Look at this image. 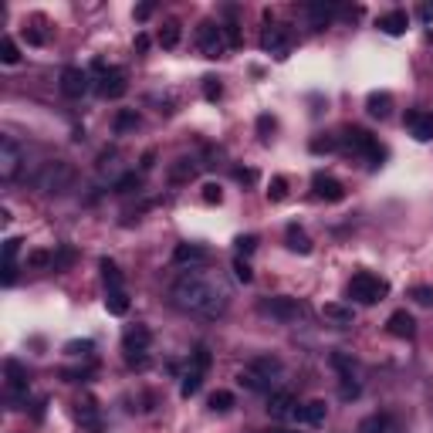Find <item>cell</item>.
<instances>
[{"label": "cell", "mask_w": 433, "mask_h": 433, "mask_svg": "<svg viewBox=\"0 0 433 433\" xmlns=\"http://www.w3.org/2000/svg\"><path fill=\"white\" fill-rule=\"evenodd\" d=\"M170 302L196 318H220L230 304V288L220 274L210 271H190L170 288Z\"/></svg>", "instance_id": "6da1fadb"}, {"label": "cell", "mask_w": 433, "mask_h": 433, "mask_svg": "<svg viewBox=\"0 0 433 433\" xmlns=\"http://www.w3.org/2000/svg\"><path fill=\"white\" fill-rule=\"evenodd\" d=\"M278 376H281V362H278L274 355H258V359L237 376V383L247 386L251 392H267Z\"/></svg>", "instance_id": "7a4b0ae2"}, {"label": "cell", "mask_w": 433, "mask_h": 433, "mask_svg": "<svg viewBox=\"0 0 433 433\" xmlns=\"http://www.w3.org/2000/svg\"><path fill=\"white\" fill-rule=\"evenodd\" d=\"M71 183H75V166L65 163V159L44 163L41 170H38V176H34V186H38L41 193H68Z\"/></svg>", "instance_id": "3957f363"}, {"label": "cell", "mask_w": 433, "mask_h": 433, "mask_svg": "<svg viewBox=\"0 0 433 433\" xmlns=\"http://www.w3.org/2000/svg\"><path fill=\"white\" fill-rule=\"evenodd\" d=\"M386 295H390V284L383 281V278H376V274H369V271H359L348 281V298L359 304H376V302H383Z\"/></svg>", "instance_id": "277c9868"}, {"label": "cell", "mask_w": 433, "mask_h": 433, "mask_svg": "<svg viewBox=\"0 0 433 433\" xmlns=\"http://www.w3.org/2000/svg\"><path fill=\"white\" fill-rule=\"evenodd\" d=\"M207 369H210V348H207V346H196L193 359H190V369L183 372V383H179V396H183V399H190V396H196V392H200Z\"/></svg>", "instance_id": "5b68a950"}, {"label": "cell", "mask_w": 433, "mask_h": 433, "mask_svg": "<svg viewBox=\"0 0 433 433\" xmlns=\"http://www.w3.org/2000/svg\"><path fill=\"white\" fill-rule=\"evenodd\" d=\"M95 71H98V82H95V91L102 95V98H122L126 95V88H129V82H126V71L122 68H105L102 61H95Z\"/></svg>", "instance_id": "8992f818"}, {"label": "cell", "mask_w": 433, "mask_h": 433, "mask_svg": "<svg viewBox=\"0 0 433 433\" xmlns=\"http://www.w3.org/2000/svg\"><path fill=\"white\" fill-rule=\"evenodd\" d=\"M196 44H200V51H203L207 58H220V54L230 47V41H227V31H223L220 24H214V21H203V24H200Z\"/></svg>", "instance_id": "52a82bcc"}, {"label": "cell", "mask_w": 433, "mask_h": 433, "mask_svg": "<svg viewBox=\"0 0 433 433\" xmlns=\"http://www.w3.org/2000/svg\"><path fill=\"white\" fill-rule=\"evenodd\" d=\"M332 369L339 372V379H342V399H355L359 396V369L355 362L348 359L346 352H332Z\"/></svg>", "instance_id": "ba28073f"}, {"label": "cell", "mask_w": 433, "mask_h": 433, "mask_svg": "<svg viewBox=\"0 0 433 433\" xmlns=\"http://www.w3.org/2000/svg\"><path fill=\"white\" fill-rule=\"evenodd\" d=\"M260 47H264L267 54H274L278 61H284V58L291 54V34H288V27L267 24V27L260 31Z\"/></svg>", "instance_id": "9c48e42d"}, {"label": "cell", "mask_w": 433, "mask_h": 433, "mask_svg": "<svg viewBox=\"0 0 433 433\" xmlns=\"http://www.w3.org/2000/svg\"><path fill=\"white\" fill-rule=\"evenodd\" d=\"M264 315H271V318H278V322H298L304 315V308L295 298H284V295H278V298H264V302L258 304Z\"/></svg>", "instance_id": "30bf717a"}, {"label": "cell", "mask_w": 433, "mask_h": 433, "mask_svg": "<svg viewBox=\"0 0 433 433\" xmlns=\"http://www.w3.org/2000/svg\"><path fill=\"white\" fill-rule=\"evenodd\" d=\"M346 146H348V152L366 156L372 166H379V163H383V149H379V142H376L366 129H348L346 132Z\"/></svg>", "instance_id": "8fae6325"}, {"label": "cell", "mask_w": 433, "mask_h": 433, "mask_svg": "<svg viewBox=\"0 0 433 433\" xmlns=\"http://www.w3.org/2000/svg\"><path fill=\"white\" fill-rule=\"evenodd\" d=\"M21 163H24V159H21V146H17L10 135H3V139H0V179H3V183H10L14 176L21 173Z\"/></svg>", "instance_id": "7c38bea8"}, {"label": "cell", "mask_w": 433, "mask_h": 433, "mask_svg": "<svg viewBox=\"0 0 433 433\" xmlns=\"http://www.w3.org/2000/svg\"><path fill=\"white\" fill-rule=\"evenodd\" d=\"M403 126L410 129V135L416 139V142H430V139H433V112L413 108V112H406Z\"/></svg>", "instance_id": "4fadbf2b"}, {"label": "cell", "mask_w": 433, "mask_h": 433, "mask_svg": "<svg viewBox=\"0 0 433 433\" xmlns=\"http://www.w3.org/2000/svg\"><path fill=\"white\" fill-rule=\"evenodd\" d=\"M311 190H315V196L325 200V203H342V200H346V186H342L335 176L315 173L311 176Z\"/></svg>", "instance_id": "5bb4252c"}, {"label": "cell", "mask_w": 433, "mask_h": 433, "mask_svg": "<svg viewBox=\"0 0 433 433\" xmlns=\"http://www.w3.org/2000/svg\"><path fill=\"white\" fill-rule=\"evenodd\" d=\"M295 410H298L295 392L278 390V392H271V396H267V413H271L274 420H295Z\"/></svg>", "instance_id": "9a60e30c"}, {"label": "cell", "mask_w": 433, "mask_h": 433, "mask_svg": "<svg viewBox=\"0 0 433 433\" xmlns=\"http://www.w3.org/2000/svg\"><path fill=\"white\" fill-rule=\"evenodd\" d=\"M149 346H152V332L146 328V325H132V328H126V335H122L126 355H142Z\"/></svg>", "instance_id": "2e32d148"}, {"label": "cell", "mask_w": 433, "mask_h": 433, "mask_svg": "<svg viewBox=\"0 0 433 433\" xmlns=\"http://www.w3.org/2000/svg\"><path fill=\"white\" fill-rule=\"evenodd\" d=\"M207 260H210V251L200 244H176L173 247V264H179V267H196Z\"/></svg>", "instance_id": "e0dca14e"}, {"label": "cell", "mask_w": 433, "mask_h": 433, "mask_svg": "<svg viewBox=\"0 0 433 433\" xmlns=\"http://www.w3.org/2000/svg\"><path fill=\"white\" fill-rule=\"evenodd\" d=\"M3 372H7V392H10V396H24L27 386H31L27 369H24L17 359H7V362H3Z\"/></svg>", "instance_id": "ac0fdd59"}, {"label": "cell", "mask_w": 433, "mask_h": 433, "mask_svg": "<svg viewBox=\"0 0 433 433\" xmlns=\"http://www.w3.org/2000/svg\"><path fill=\"white\" fill-rule=\"evenodd\" d=\"M85 91H88V71H82V68H65V71H61V95L82 98Z\"/></svg>", "instance_id": "d6986e66"}, {"label": "cell", "mask_w": 433, "mask_h": 433, "mask_svg": "<svg viewBox=\"0 0 433 433\" xmlns=\"http://www.w3.org/2000/svg\"><path fill=\"white\" fill-rule=\"evenodd\" d=\"M322 318L328 325H335V328H348V325H355V311L346 302H328L322 304Z\"/></svg>", "instance_id": "ffe728a7"}, {"label": "cell", "mask_w": 433, "mask_h": 433, "mask_svg": "<svg viewBox=\"0 0 433 433\" xmlns=\"http://www.w3.org/2000/svg\"><path fill=\"white\" fill-rule=\"evenodd\" d=\"M359 433H403V427L392 420L390 413H372L359 423Z\"/></svg>", "instance_id": "44dd1931"}, {"label": "cell", "mask_w": 433, "mask_h": 433, "mask_svg": "<svg viewBox=\"0 0 433 433\" xmlns=\"http://www.w3.org/2000/svg\"><path fill=\"white\" fill-rule=\"evenodd\" d=\"M376 27L383 31V34H390V38H399V34H406V27H410V14L406 10H390V14H383Z\"/></svg>", "instance_id": "7402d4cb"}, {"label": "cell", "mask_w": 433, "mask_h": 433, "mask_svg": "<svg viewBox=\"0 0 433 433\" xmlns=\"http://www.w3.org/2000/svg\"><path fill=\"white\" fill-rule=\"evenodd\" d=\"M386 332L396 335V339H413V332H416V322H413V315L406 308H399V311H392L390 322H386Z\"/></svg>", "instance_id": "603a6c76"}, {"label": "cell", "mask_w": 433, "mask_h": 433, "mask_svg": "<svg viewBox=\"0 0 433 433\" xmlns=\"http://www.w3.org/2000/svg\"><path fill=\"white\" fill-rule=\"evenodd\" d=\"M325 413H328L325 399H311V403H304V406L295 410V420H298L302 427H318V423H325Z\"/></svg>", "instance_id": "cb8c5ba5"}, {"label": "cell", "mask_w": 433, "mask_h": 433, "mask_svg": "<svg viewBox=\"0 0 433 433\" xmlns=\"http://www.w3.org/2000/svg\"><path fill=\"white\" fill-rule=\"evenodd\" d=\"M304 14H308L311 27H318V31H322L325 24H332V17L339 14V7H335V3H308V7H304Z\"/></svg>", "instance_id": "d4e9b609"}, {"label": "cell", "mask_w": 433, "mask_h": 433, "mask_svg": "<svg viewBox=\"0 0 433 433\" xmlns=\"http://www.w3.org/2000/svg\"><path fill=\"white\" fill-rule=\"evenodd\" d=\"M366 112L372 115V119H386L392 112V95L390 91H372L366 98Z\"/></svg>", "instance_id": "484cf974"}, {"label": "cell", "mask_w": 433, "mask_h": 433, "mask_svg": "<svg viewBox=\"0 0 433 433\" xmlns=\"http://www.w3.org/2000/svg\"><path fill=\"white\" fill-rule=\"evenodd\" d=\"M284 240H288V251H295V254H311V240H308V234H304L298 223H291V227H288Z\"/></svg>", "instance_id": "4316f807"}, {"label": "cell", "mask_w": 433, "mask_h": 433, "mask_svg": "<svg viewBox=\"0 0 433 433\" xmlns=\"http://www.w3.org/2000/svg\"><path fill=\"white\" fill-rule=\"evenodd\" d=\"M98 267H102V281H105V291L126 288V284H122V271H119V264H115V260L102 258V260H98Z\"/></svg>", "instance_id": "83f0119b"}, {"label": "cell", "mask_w": 433, "mask_h": 433, "mask_svg": "<svg viewBox=\"0 0 433 433\" xmlns=\"http://www.w3.org/2000/svg\"><path fill=\"white\" fill-rule=\"evenodd\" d=\"M193 176H196V163L193 159H186V156L176 159L173 166H170V183H190Z\"/></svg>", "instance_id": "f1b7e54d"}, {"label": "cell", "mask_w": 433, "mask_h": 433, "mask_svg": "<svg viewBox=\"0 0 433 433\" xmlns=\"http://www.w3.org/2000/svg\"><path fill=\"white\" fill-rule=\"evenodd\" d=\"M105 311L108 315H126V311H129V295H126V288L105 291Z\"/></svg>", "instance_id": "f546056e"}, {"label": "cell", "mask_w": 433, "mask_h": 433, "mask_svg": "<svg viewBox=\"0 0 433 433\" xmlns=\"http://www.w3.org/2000/svg\"><path fill=\"white\" fill-rule=\"evenodd\" d=\"M0 61L3 65H17L21 61V51H17L14 38H0Z\"/></svg>", "instance_id": "4dcf8cb0"}, {"label": "cell", "mask_w": 433, "mask_h": 433, "mask_svg": "<svg viewBox=\"0 0 433 433\" xmlns=\"http://www.w3.org/2000/svg\"><path fill=\"white\" fill-rule=\"evenodd\" d=\"M410 298L420 304V308H433V284H413Z\"/></svg>", "instance_id": "1f68e13d"}, {"label": "cell", "mask_w": 433, "mask_h": 433, "mask_svg": "<svg viewBox=\"0 0 433 433\" xmlns=\"http://www.w3.org/2000/svg\"><path fill=\"white\" fill-rule=\"evenodd\" d=\"M139 126V115L132 112V108H122L119 115H115V132L122 135V132H129V129H135Z\"/></svg>", "instance_id": "d6a6232c"}, {"label": "cell", "mask_w": 433, "mask_h": 433, "mask_svg": "<svg viewBox=\"0 0 433 433\" xmlns=\"http://www.w3.org/2000/svg\"><path fill=\"white\" fill-rule=\"evenodd\" d=\"M159 44H163V47H176V44H179V24L176 21L163 24V31H159Z\"/></svg>", "instance_id": "836d02e7"}, {"label": "cell", "mask_w": 433, "mask_h": 433, "mask_svg": "<svg viewBox=\"0 0 433 433\" xmlns=\"http://www.w3.org/2000/svg\"><path fill=\"white\" fill-rule=\"evenodd\" d=\"M230 406H234V392L216 390L214 396H210V410H214V413H227Z\"/></svg>", "instance_id": "e575fe53"}, {"label": "cell", "mask_w": 433, "mask_h": 433, "mask_svg": "<svg viewBox=\"0 0 433 433\" xmlns=\"http://www.w3.org/2000/svg\"><path fill=\"white\" fill-rule=\"evenodd\" d=\"M284 196H288V179H284V176H274L271 186H267V200H271V203H281Z\"/></svg>", "instance_id": "d590c367"}, {"label": "cell", "mask_w": 433, "mask_h": 433, "mask_svg": "<svg viewBox=\"0 0 433 433\" xmlns=\"http://www.w3.org/2000/svg\"><path fill=\"white\" fill-rule=\"evenodd\" d=\"M308 149L318 152V156H322V152H335V149H339V139H335V135H318V139H311V146H308Z\"/></svg>", "instance_id": "8d00e7d4"}, {"label": "cell", "mask_w": 433, "mask_h": 433, "mask_svg": "<svg viewBox=\"0 0 433 433\" xmlns=\"http://www.w3.org/2000/svg\"><path fill=\"white\" fill-rule=\"evenodd\" d=\"M78 420H82V423H88L91 430L98 427V413H95V403H91V399H85V403H78Z\"/></svg>", "instance_id": "74e56055"}, {"label": "cell", "mask_w": 433, "mask_h": 433, "mask_svg": "<svg viewBox=\"0 0 433 433\" xmlns=\"http://www.w3.org/2000/svg\"><path fill=\"white\" fill-rule=\"evenodd\" d=\"M220 95H223V85L216 82L214 75H207V78H203V98H207V102H216Z\"/></svg>", "instance_id": "f35d334b"}, {"label": "cell", "mask_w": 433, "mask_h": 433, "mask_svg": "<svg viewBox=\"0 0 433 433\" xmlns=\"http://www.w3.org/2000/svg\"><path fill=\"white\" fill-rule=\"evenodd\" d=\"M27 267H54V254H47V251H31V254H27Z\"/></svg>", "instance_id": "ab89813d"}, {"label": "cell", "mask_w": 433, "mask_h": 433, "mask_svg": "<svg viewBox=\"0 0 433 433\" xmlns=\"http://www.w3.org/2000/svg\"><path fill=\"white\" fill-rule=\"evenodd\" d=\"M139 186H142V176L126 173L119 183H115V193H132V190H139Z\"/></svg>", "instance_id": "60d3db41"}, {"label": "cell", "mask_w": 433, "mask_h": 433, "mask_svg": "<svg viewBox=\"0 0 433 433\" xmlns=\"http://www.w3.org/2000/svg\"><path fill=\"white\" fill-rule=\"evenodd\" d=\"M91 348H95L91 339H75V342H68L65 346V352L68 355H91Z\"/></svg>", "instance_id": "b9f144b4"}, {"label": "cell", "mask_w": 433, "mask_h": 433, "mask_svg": "<svg viewBox=\"0 0 433 433\" xmlns=\"http://www.w3.org/2000/svg\"><path fill=\"white\" fill-rule=\"evenodd\" d=\"M234 274H237V281H244V284L254 281V271H251V264L244 258H234Z\"/></svg>", "instance_id": "7bdbcfd3"}, {"label": "cell", "mask_w": 433, "mask_h": 433, "mask_svg": "<svg viewBox=\"0 0 433 433\" xmlns=\"http://www.w3.org/2000/svg\"><path fill=\"white\" fill-rule=\"evenodd\" d=\"M203 203H223L220 183H203Z\"/></svg>", "instance_id": "ee69618b"}, {"label": "cell", "mask_w": 433, "mask_h": 433, "mask_svg": "<svg viewBox=\"0 0 433 433\" xmlns=\"http://www.w3.org/2000/svg\"><path fill=\"white\" fill-rule=\"evenodd\" d=\"M17 254H21V240L7 237L3 240V260H17Z\"/></svg>", "instance_id": "f6af8a7d"}, {"label": "cell", "mask_w": 433, "mask_h": 433, "mask_svg": "<svg viewBox=\"0 0 433 433\" xmlns=\"http://www.w3.org/2000/svg\"><path fill=\"white\" fill-rule=\"evenodd\" d=\"M0 271H3V284H7V288L17 281V260H3V264H0Z\"/></svg>", "instance_id": "bcb514c9"}, {"label": "cell", "mask_w": 433, "mask_h": 433, "mask_svg": "<svg viewBox=\"0 0 433 433\" xmlns=\"http://www.w3.org/2000/svg\"><path fill=\"white\" fill-rule=\"evenodd\" d=\"M237 251H240V254H254V251H258V237H254V234H244V237H237Z\"/></svg>", "instance_id": "7dc6e473"}, {"label": "cell", "mask_w": 433, "mask_h": 433, "mask_svg": "<svg viewBox=\"0 0 433 433\" xmlns=\"http://www.w3.org/2000/svg\"><path fill=\"white\" fill-rule=\"evenodd\" d=\"M274 126H278V122H274V115H260V119H258V132H260V139H267V135L274 132Z\"/></svg>", "instance_id": "c3c4849f"}, {"label": "cell", "mask_w": 433, "mask_h": 433, "mask_svg": "<svg viewBox=\"0 0 433 433\" xmlns=\"http://www.w3.org/2000/svg\"><path fill=\"white\" fill-rule=\"evenodd\" d=\"M234 179H237V183H244V186H254V183H258V173H254V170H234Z\"/></svg>", "instance_id": "681fc988"}, {"label": "cell", "mask_w": 433, "mask_h": 433, "mask_svg": "<svg viewBox=\"0 0 433 433\" xmlns=\"http://www.w3.org/2000/svg\"><path fill=\"white\" fill-rule=\"evenodd\" d=\"M75 260V251H68V247H61L58 251V258H54V271H61V267H68Z\"/></svg>", "instance_id": "f907efd6"}, {"label": "cell", "mask_w": 433, "mask_h": 433, "mask_svg": "<svg viewBox=\"0 0 433 433\" xmlns=\"http://www.w3.org/2000/svg\"><path fill=\"white\" fill-rule=\"evenodd\" d=\"M24 38H27V44H44V34L34 27H24Z\"/></svg>", "instance_id": "816d5d0a"}, {"label": "cell", "mask_w": 433, "mask_h": 433, "mask_svg": "<svg viewBox=\"0 0 433 433\" xmlns=\"http://www.w3.org/2000/svg\"><path fill=\"white\" fill-rule=\"evenodd\" d=\"M152 17V3H139L135 7V21H149Z\"/></svg>", "instance_id": "f5cc1de1"}, {"label": "cell", "mask_w": 433, "mask_h": 433, "mask_svg": "<svg viewBox=\"0 0 433 433\" xmlns=\"http://www.w3.org/2000/svg\"><path fill=\"white\" fill-rule=\"evenodd\" d=\"M152 163H156V152H146V156H142V170H152Z\"/></svg>", "instance_id": "db71d44e"}, {"label": "cell", "mask_w": 433, "mask_h": 433, "mask_svg": "<svg viewBox=\"0 0 433 433\" xmlns=\"http://www.w3.org/2000/svg\"><path fill=\"white\" fill-rule=\"evenodd\" d=\"M146 47H149V38H146V34H139V38H135V51H146Z\"/></svg>", "instance_id": "11a10c76"}, {"label": "cell", "mask_w": 433, "mask_h": 433, "mask_svg": "<svg viewBox=\"0 0 433 433\" xmlns=\"http://www.w3.org/2000/svg\"><path fill=\"white\" fill-rule=\"evenodd\" d=\"M274 433H291V430H274Z\"/></svg>", "instance_id": "9f6ffc18"}]
</instances>
